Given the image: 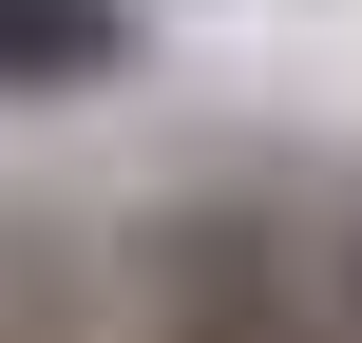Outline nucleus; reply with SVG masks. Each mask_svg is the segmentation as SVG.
I'll list each match as a JSON object with an SVG mask.
<instances>
[{"label": "nucleus", "mask_w": 362, "mask_h": 343, "mask_svg": "<svg viewBox=\"0 0 362 343\" xmlns=\"http://www.w3.org/2000/svg\"><path fill=\"white\" fill-rule=\"evenodd\" d=\"M305 306H325V343H362V229H325V267H305Z\"/></svg>", "instance_id": "3"}, {"label": "nucleus", "mask_w": 362, "mask_h": 343, "mask_svg": "<svg viewBox=\"0 0 362 343\" xmlns=\"http://www.w3.org/2000/svg\"><path fill=\"white\" fill-rule=\"evenodd\" d=\"M134 57V0H0V95H76Z\"/></svg>", "instance_id": "2"}, {"label": "nucleus", "mask_w": 362, "mask_h": 343, "mask_svg": "<svg viewBox=\"0 0 362 343\" xmlns=\"http://www.w3.org/2000/svg\"><path fill=\"white\" fill-rule=\"evenodd\" d=\"M153 343H325V306H305V267H286L267 229H172Z\"/></svg>", "instance_id": "1"}]
</instances>
